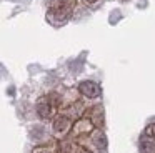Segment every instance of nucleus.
I'll use <instances>...</instances> for the list:
<instances>
[{
    "mask_svg": "<svg viewBox=\"0 0 155 153\" xmlns=\"http://www.w3.org/2000/svg\"><path fill=\"white\" fill-rule=\"evenodd\" d=\"M78 92L84 96H87V98H97V96H100L102 88L92 80H85V82H82L78 85Z\"/></svg>",
    "mask_w": 155,
    "mask_h": 153,
    "instance_id": "f257e3e1",
    "label": "nucleus"
},
{
    "mask_svg": "<svg viewBox=\"0 0 155 153\" xmlns=\"http://www.w3.org/2000/svg\"><path fill=\"white\" fill-rule=\"evenodd\" d=\"M52 108H54V105L50 103L48 96H42V98H38V102H37V113H38L40 118H48V116L52 115Z\"/></svg>",
    "mask_w": 155,
    "mask_h": 153,
    "instance_id": "f03ea898",
    "label": "nucleus"
},
{
    "mask_svg": "<svg viewBox=\"0 0 155 153\" xmlns=\"http://www.w3.org/2000/svg\"><path fill=\"white\" fill-rule=\"evenodd\" d=\"M68 128H70V118H68V116L60 115V116L55 118V122H54V130L55 132L64 133V132H67Z\"/></svg>",
    "mask_w": 155,
    "mask_h": 153,
    "instance_id": "7ed1b4c3",
    "label": "nucleus"
},
{
    "mask_svg": "<svg viewBox=\"0 0 155 153\" xmlns=\"http://www.w3.org/2000/svg\"><path fill=\"white\" fill-rule=\"evenodd\" d=\"M140 148L143 153H155V138L143 136L142 142H140Z\"/></svg>",
    "mask_w": 155,
    "mask_h": 153,
    "instance_id": "20e7f679",
    "label": "nucleus"
},
{
    "mask_svg": "<svg viewBox=\"0 0 155 153\" xmlns=\"http://www.w3.org/2000/svg\"><path fill=\"white\" fill-rule=\"evenodd\" d=\"M94 142H95V145H97L98 148H105V145H107V140H105L104 133H97V135L94 136Z\"/></svg>",
    "mask_w": 155,
    "mask_h": 153,
    "instance_id": "39448f33",
    "label": "nucleus"
},
{
    "mask_svg": "<svg viewBox=\"0 0 155 153\" xmlns=\"http://www.w3.org/2000/svg\"><path fill=\"white\" fill-rule=\"evenodd\" d=\"M143 136H148V138H155V123H152V125H148L147 128H145Z\"/></svg>",
    "mask_w": 155,
    "mask_h": 153,
    "instance_id": "423d86ee",
    "label": "nucleus"
},
{
    "mask_svg": "<svg viewBox=\"0 0 155 153\" xmlns=\"http://www.w3.org/2000/svg\"><path fill=\"white\" fill-rule=\"evenodd\" d=\"M87 2H88V3H94V2H95V0H87Z\"/></svg>",
    "mask_w": 155,
    "mask_h": 153,
    "instance_id": "0eeeda50",
    "label": "nucleus"
}]
</instances>
